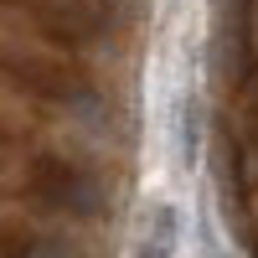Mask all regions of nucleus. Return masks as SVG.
<instances>
[{"label":"nucleus","instance_id":"f257e3e1","mask_svg":"<svg viewBox=\"0 0 258 258\" xmlns=\"http://www.w3.org/2000/svg\"><path fill=\"white\" fill-rule=\"evenodd\" d=\"M150 227L145 232V243H140V258H170L176 253V232H181V222H176V207H155L150 212Z\"/></svg>","mask_w":258,"mask_h":258}]
</instances>
